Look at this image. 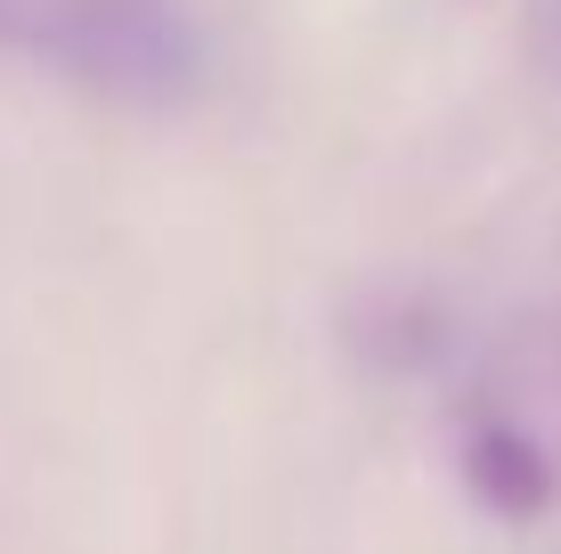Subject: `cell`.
<instances>
[{
  "label": "cell",
  "mask_w": 561,
  "mask_h": 554,
  "mask_svg": "<svg viewBox=\"0 0 561 554\" xmlns=\"http://www.w3.org/2000/svg\"><path fill=\"white\" fill-rule=\"evenodd\" d=\"M0 49L123 90H171L196 74V42L163 0H0Z\"/></svg>",
  "instance_id": "cell-1"
},
{
  "label": "cell",
  "mask_w": 561,
  "mask_h": 554,
  "mask_svg": "<svg viewBox=\"0 0 561 554\" xmlns=\"http://www.w3.org/2000/svg\"><path fill=\"white\" fill-rule=\"evenodd\" d=\"M463 482H472V498L489 513L529 522V513L553 506V456L513 416H472V432H463Z\"/></svg>",
  "instance_id": "cell-2"
}]
</instances>
